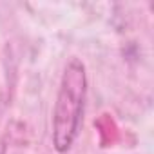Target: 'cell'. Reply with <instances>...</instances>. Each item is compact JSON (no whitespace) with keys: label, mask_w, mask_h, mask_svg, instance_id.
<instances>
[{"label":"cell","mask_w":154,"mask_h":154,"mask_svg":"<svg viewBox=\"0 0 154 154\" xmlns=\"http://www.w3.org/2000/svg\"><path fill=\"white\" fill-rule=\"evenodd\" d=\"M85 98V67L80 60L72 58L63 71L62 84L54 107L53 143L58 152L71 149L80 127Z\"/></svg>","instance_id":"cell-1"},{"label":"cell","mask_w":154,"mask_h":154,"mask_svg":"<svg viewBox=\"0 0 154 154\" xmlns=\"http://www.w3.org/2000/svg\"><path fill=\"white\" fill-rule=\"evenodd\" d=\"M96 129L100 132V141L103 147H109V145H114L116 140H118V127L114 123V120L111 118V114H102L98 120H96Z\"/></svg>","instance_id":"cell-2"}]
</instances>
